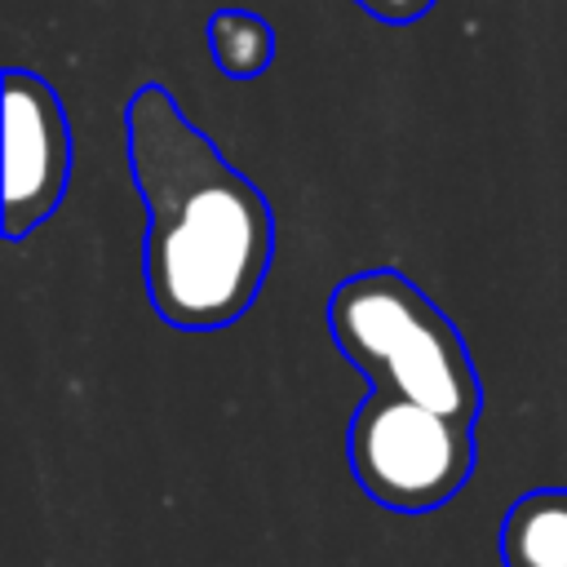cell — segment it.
Here are the masks:
<instances>
[{
	"label": "cell",
	"mask_w": 567,
	"mask_h": 567,
	"mask_svg": "<svg viewBox=\"0 0 567 567\" xmlns=\"http://www.w3.org/2000/svg\"><path fill=\"white\" fill-rule=\"evenodd\" d=\"M128 173L146 204V292L164 323L213 332L261 292L275 257V217L257 182L159 89L142 84L124 111Z\"/></svg>",
	"instance_id": "6da1fadb"
},
{
	"label": "cell",
	"mask_w": 567,
	"mask_h": 567,
	"mask_svg": "<svg viewBox=\"0 0 567 567\" xmlns=\"http://www.w3.org/2000/svg\"><path fill=\"white\" fill-rule=\"evenodd\" d=\"M208 35V53L213 62L230 75V80H252L270 66L275 58V31L261 13L252 9H217L204 27Z\"/></svg>",
	"instance_id": "8992f818"
},
{
	"label": "cell",
	"mask_w": 567,
	"mask_h": 567,
	"mask_svg": "<svg viewBox=\"0 0 567 567\" xmlns=\"http://www.w3.org/2000/svg\"><path fill=\"white\" fill-rule=\"evenodd\" d=\"M354 483L385 509L425 514L447 505L474 474V425L412 399L372 390L346 430Z\"/></svg>",
	"instance_id": "3957f363"
},
{
	"label": "cell",
	"mask_w": 567,
	"mask_h": 567,
	"mask_svg": "<svg viewBox=\"0 0 567 567\" xmlns=\"http://www.w3.org/2000/svg\"><path fill=\"white\" fill-rule=\"evenodd\" d=\"M337 350L372 390L434 408L461 425L478 421L483 390L456 323L399 270H359L328 297Z\"/></svg>",
	"instance_id": "7a4b0ae2"
},
{
	"label": "cell",
	"mask_w": 567,
	"mask_h": 567,
	"mask_svg": "<svg viewBox=\"0 0 567 567\" xmlns=\"http://www.w3.org/2000/svg\"><path fill=\"white\" fill-rule=\"evenodd\" d=\"M354 4L368 9L377 22H390V27H408L434 9V0H354Z\"/></svg>",
	"instance_id": "52a82bcc"
},
{
	"label": "cell",
	"mask_w": 567,
	"mask_h": 567,
	"mask_svg": "<svg viewBox=\"0 0 567 567\" xmlns=\"http://www.w3.org/2000/svg\"><path fill=\"white\" fill-rule=\"evenodd\" d=\"M71 182V124L53 84L35 71H4V239H27L53 217Z\"/></svg>",
	"instance_id": "277c9868"
},
{
	"label": "cell",
	"mask_w": 567,
	"mask_h": 567,
	"mask_svg": "<svg viewBox=\"0 0 567 567\" xmlns=\"http://www.w3.org/2000/svg\"><path fill=\"white\" fill-rule=\"evenodd\" d=\"M505 567H567V487H540L509 505L501 527Z\"/></svg>",
	"instance_id": "5b68a950"
}]
</instances>
